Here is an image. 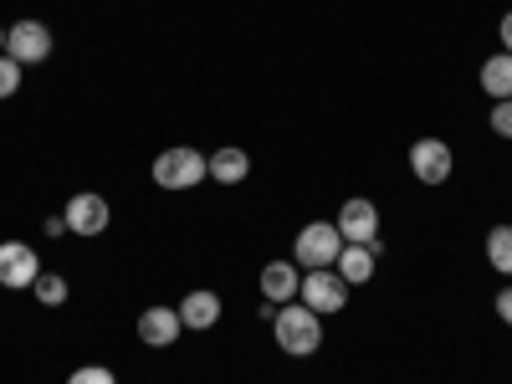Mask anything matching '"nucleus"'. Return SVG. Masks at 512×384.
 Returning <instances> with one entry per match:
<instances>
[{
  "instance_id": "nucleus-1",
  "label": "nucleus",
  "mask_w": 512,
  "mask_h": 384,
  "mask_svg": "<svg viewBox=\"0 0 512 384\" xmlns=\"http://www.w3.org/2000/svg\"><path fill=\"white\" fill-rule=\"evenodd\" d=\"M272 333H277V349H282V354L308 359V354H318V344H323V318H318L308 303H297V297H292L287 308H277Z\"/></svg>"
},
{
  "instance_id": "nucleus-5",
  "label": "nucleus",
  "mask_w": 512,
  "mask_h": 384,
  "mask_svg": "<svg viewBox=\"0 0 512 384\" xmlns=\"http://www.w3.org/2000/svg\"><path fill=\"white\" fill-rule=\"evenodd\" d=\"M6 57H16L21 67L47 62V57H52V31L41 26V21H16V26L6 31Z\"/></svg>"
},
{
  "instance_id": "nucleus-24",
  "label": "nucleus",
  "mask_w": 512,
  "mask_h": 384,
  "mask_svg": "<svg viewBox=\"0 0 512 384\" xmlns=\"http://www.w3.org/2000/svg\"><path fill=\"white\" fill-rule=\"evenodd\" d=\"M0 52H6V26H0Z\"/></svg>"
},
{
  "instance_id": "nucleus-19",
  "label": "nucleus",
  "mask_w": 512,
  "mask_h": 384,
  "mask_svg": "<svg viewBox=\"0 0 512 384\" xmlns=\"http://www.w3.org/2000/svg\"><path fill=\"white\" fill-rule=\"evenodd\" d=\"M67 384H118V379H113V369H103V364H82V369H72Z\"/></svg>"
},
{
  "instance_id": "nucleus-14",
  "label": "nucleus",
  "mask_w": 512,
  "mask_h": 384,
  "mask_svg": "<svg viewBox=\"0 0 512 384\" xmlns=\"http://www.w3.org/2000/svg\"><path fill=\"white\" fill-rule=\"evenodd\" d=\"M246 169H251L246 149H216V154H210V180H216V185H241Z\"/></svg>"
},
{
  "instance_id": "nucleus-3",
  "label": "nucleus",
  "mask_w": 512,
  "mask_h": 384,
  "mask_svg": "<svg viewBox=\"0 0 512 384\" xmlns=\"http://www.w3.org/2000/svg\"><path fill=\"white\" fill-rule=\"evenodd\" d=\"M338 251H344V236H338L333 221H308L303 231H297L292 241V262L303 272H318V267H333Z\"/></svg>"
},
{
  "instance_id": "nucleus-9",
  "label": "nucleus",
  "mask_w": 512,
  "mask_h": 384,
  "mask_svg": "<svg viewBox=\"0 0 512 384\" xmlns=\"http://www.w3.org/2000/svg\"><path fill=\"white\" fill-rule=\"evenodd\" d=\"M36 277H41V256L26 241L0 246V287H31Z\"/></svg>"
},
{
  "instance_id": "nucleus-18",
  "label": "nucleus",
  "mask_w": 512,
  "mask_h": 384,
  "mask_svg": "<svg viewBox=\"0 0 512 384\" xmlns=\"http://www.w3.org/2000/svg\"><path fill=\"white\" fill-rule=\"evenodd\" d=\"M16 88H21V62L0 52V98H11Z\"/></svg>"
},
{
  "instance_id": "nucleus-23",
  "label": "nucleus",
  "mask_w": 512,
  "mask_h": 384,
  "mask_svg": "<svg viewBox=\"0 0 512 384\" xmlns=\"http://www.w3.org/2000/svg\"><path fill=\"white\" fill-rule=\"evenodd\" d=\"M41 231H47V236H62V231H67V216H47V226H41Z\"/></svg>"
},
{
  "instance_id": "nucleus-15",
  "label": "nucleus",
  "mask_w": 512,
  "mask_h": 384,
  "mask_svg": "<svg viewBox=\"0 0 512 384\" xmlns=\"http://www.w3.org/2000/svg\"><path fill=\"white\" fill-rule=\"evenodd\" d=\"M482 88L492 93V103L512 98V52H497L482 62Z\"/></svg>"
},
{
  "instance_id": "nucleus-11",
  "label": "nucleus",
  "mask_w": 512,
  "mask_h": 384,
  "mask_svg": "<svg viewBox=\"0 0 512 384\" xmlns=\"http://www.w3.org/2000/svg\"><path fill=\"white\" fill-rule=\"evenodd\" d=\"M180 333H185V318H180L175 308H149V313L139 318V338H144L149 349H169Z\"/></svg>"
},
{
  "instance_id": "nucleus-10",
  "label": "nucleus",
  "mask_w": 512,
  "mask_h": 384,
  "mask_svg": "<svg viewBox=\"0 0 512 384\" xmlns=\"http://www.w3.org/2000/svg\"><path fill=\"white\" fill-rule=\"evenodd\" d=\"M374 262H379V241H344V251H338V277H344L349 287H359V282H369L374 277Z\"/></svg>"
},
{
  "instance_id": "nucleus-20",
  "label": "nucleus",
  "mask_w": 512,
  "mask_h": 384,
  "mask_svg": "<svg viewBox=\"0 0 512 384\" xmlns=\"http://www.w3.org/2000/svg\"><path fill=\"white\" fill-rule=\"evenodd\" d=\"M492 134H497V139H512V98L492 103Z\"/></svg>"
},
{
  "instance_id": "nucleus-22",
  "label": "nucleus",
  "mask_w": 512,
  "mask_h": 384,
  "mask_svg": "<svg viewBox=\"0 0 512 384\" xmlns=\"http://www.w3.org/2000/svg\"><path fill=\"white\" fill-rule=\"evenodd\" d=\"M497 36H502V52H512V11L502 16V26H497Z\"/></svg>"
},
{
  "instance_id": "nucleus-17",
  "label": "nucleus",
  "mask_w": 512,
  "mask_h": 384,
  "mask_svg": "<svg viewBox=\"0 0 512 384\" xmlns=\"http://www.w3.org/2000/svg\"><path fill=\"white\" fill-rule=\"evenodd\" d=\"M31 292H36V303L62 308V303H67V277H57V272H41V277L31 282Z\"/></svg>"
},
{
  "instance_id": "nucleus-13",
  "label": "nucleus",
  "mask_w": 512,
  "mask_h": 384,
  "mask_svg": "<svg viewBox=\"0 0 512 384\" xmlns=\"http://www.w3.org/2000/svg\"><path fill=\"white\" fill-rule=\"evenodd\" d=\"M180 318H185V328H195V333H205V328H216L221 323V297L216 292H190L185 303H180Z\"/></svg>"
},
{
  "instance_id": "nucleus-8",
  "label": "nucleus",
  "mask_w": 512,
  "mask_h": 384,
  "mask_svg": "<svg viewBox=\"0 0 512 384\" xmlns=\"http://www.w3.org/2000/svg\"><path fill=\"white\" fill-rule=\"evenodd\" d=\"M338 236L344 241H379V205L374 200H364V195H354V200H344V210H338Z\"/></svg>"
},
{
  "instance_id": "nucleus-4",
  "label": "nucleus",
  "mask_w": 512,
  "mask_h": 384,
  "mask_svg": "<svg viewBox=\"0 0 512 384\" xmlns=\"http://www.w3.org/2000/svg\"><path fill=\"white\" fill-rule=\"evenodd\" d=\"M297 303H308L318 318L344 313V303H349V282L338 277V267H318V272L303 277V287H297Z\"/></svg>"
},
{
  "instance_id": "nucleus-16",
  "label": "nucleus",
  "mask_w": 512,
  "mask_h": 384,
  "mask_svg": "<svg viewBox=\"0 0 512 384\" xmlns=\"http://www.w3.org/2000/svg\"><path fill=\"white\" fill-rule=\"evenodd\" d=\"M487 262H492V272L512 277V226H492L487 231Z\"/></svg>"
},
{
  "instance_id": "nucleus-6",
  "label": "nucleus",
  "mask_w": 512,
  "mask_h": 384,
  "mask_svg": "<svg viewBox=\"0 0 512 384\" xmlns=\"http://www.w3.org/2000/svg\"><path fill=\"white\" fill-rule=\"evenodd\" d=\"M451 144L446 139H415L410 144V169H415V180L420 185H446L451 180Z\"/></svg>"
},
{
  "instance_id": "nucleus-2",
  "label": "nucleus",
  "mask_w": 512,
  "mask_h": 384,
  "mask_svg": "<svg viewBox=\"0 0 512 384\" xmlns=\"http://www.w3.org/2000/svg\"><path fill=\"white\" fill-rule=\"evenodd\" d=\"M205 175H210V159H205L200 149H185V144L164 149V154L154 159V185H159V190H195Z\"/></svg>"
},
{
  "instance_id": "nucleus-12",
  "label": "nucleus",
  "mask_w": 512,
  "mask_h": 384,
  "mask_svg": "<svg viewBox=\"0 0 512 384\" xmlns=\"http://www.w3.org/2000/svg\"><path fill=\"white\" fill-rule=\"evenodd\" d=\"M297 287H303V277H297V262H267V267H262L267 303H292Z\"/></svg>"
},
{
  "instance_id": "nucleus-21",
  "label": "nucleus",
  "mask_w": 512,
  "mask_h": 384,
  "mask_svg": "<svg viewBox=\"0 0 512 384\" xmlns=\"http://www.w3.org/2000/svg\"><path fill=\"white\" fill-rule=\"evenodd\" d=\"M497 318L512 328V287H502V292H497Z\"/></svg>"
},
{
  "instance_id": "nucleus-7",
  "label": "nucleus",
  "mask_w": 512,
  "mask_h": 384,
  "mask_svg": "<svg viewBox=\"0 0 512 384\" xmlns=\"http://www.w3.org/2000/svg\"><path fill=\"white\" fill-rule=\"evenodd\" d=\"M67 231L72 236H103L108 231V221H113V210H108V200L103 195H93V190H82V195H72L67 200Z\"/></svg>"
}]
</instances>
